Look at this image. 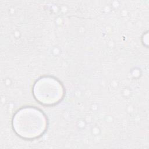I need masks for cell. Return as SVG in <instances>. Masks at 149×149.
I'll return each instance as SVG.
<instances>
[{
  "label": "cell",
  "mask_w": 149,
  "mask_h": 149,
  "mask_svg": "<svg viewBox=\"0 0 149 149\" xmlns=\"http://www.w3.org/2000/svg\"><path fill=\"white\" fill-rule=\"evenodd\" d=\"M64 90L61 83L52 77H43L38 79L33 87V95L40 103L54 105L63 98Z\"/></svg>",
  "instance_id": "7a4b0ae2"
},
{
  "label": "cell",
  "mask_w": 149,
  "mask_h": 149,
  "mask_svg": "<svg viewBox=\"0 0 149 149\" xmlns=\"http://www.w3.org/2000/svg\"><path fill=\"white\" fill-rule=\"evenodd\" d=\"M15 132L22 138L34 139L41 136L45 131L47 121L40 109L25 107L19 109L12 119Z\"/></svg>",
  "instance_id": "6da1fadb"
}]
</instances>
